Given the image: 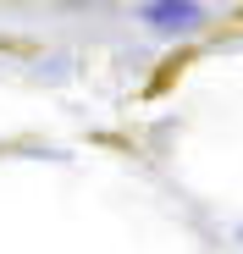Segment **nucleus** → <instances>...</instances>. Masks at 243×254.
<instances>
[{
    "instance_id": "1",
    "label": "nucleus",
    "mask_w": 243,
    "mask_h": 254,
    "mask_svg": "<svg viewBox=\"0 0 243 254\" xmlns=\"http://www.w3.org/2000/svg\"><path fill=\"white\" fill-rule=\"evenodd\" d=\"M144 22H155V28H193L199 22V6H193V0H149Z\"/></svg>"
}]
</instances>
